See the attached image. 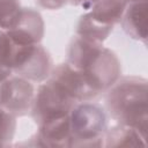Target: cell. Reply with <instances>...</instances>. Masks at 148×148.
Instances as JSON below:
<instances>
[{"instance_id": "obj_1", "label": "cell", "mask_w": 148, "mask_h": 148, "mask_svg": "<svg viewBox=\"0 0 148 148\" xmlns=\"http://www.w3.org/2000/svg\"><path fill=\"white\" fill-rule=\"evenodd\" d=\"M67 62L83 74L97 94L108 90L119 79L120 62L117 56L101 43L76 36L69 44Z\"/></svg>"}, {"instance_id": "obj_2", "label": "cell", "mask_w": 148, "mask_h": 148, "mask_svg": "<svg viewBox=\"0 0 148 148\" xmlns=\"http://www.w3.org/2000/svg\"><path fill=\"white\" fill-rule=\"evenodd\" d=\"M105 97L110 116L123 125L147 135V81L131 76L118 80L108 89Z\"/></svg>"}, {"instance_id": "obj_3", "label": "cell", "mask_w": 148, "mask_h": 148, "mask_svg": "<svg viewBox=\"0 0 148 148\" xmlns=\"http://www.w3.org/2000/svg\"><path fill=\"white\" fill-rule=\"evenodd\" d=\"M73 146H103L106 132V116L103 108L89 101L80 102L69 112Z\"/></svg>"}, {"instance_id": "obj_4", "label": "cell", "mask_w": 148, "mask_h": 148, "mask_svg": "<svg viewBox=\"0 0 148 148\" xmlns=\"http://www.w3.org/2000/svg\"><path fill=\"white\" fill-rule=\"evenodd\" d=\"M52 58L39 44H16L13 60V74L34 82H43L51 75Z\"/></svg>"}, {"instance_id": "obj_5", "label": "cell", "mask_w": 148, "mask_h": 148, "mask_svg": "<svg viewBox=\"0 0 148 148\" xmlns=\"http://www.w3.org/2000/svg\"><path fill=\"white\" fill-rule=\"evenodd\" d=\"M75 104L76 103L68 98L50 79H47L35 92L30 111L36 123L39 124L50 118L69 114Z\"/></svg>"}, {"instance_id": "obj_6", "label": "cell", "mask_w": 148, "mask_h": 148, "mask_svg": "<svg viewBox=\"0 0 148 148\" xmlns=\"http://www.w3.org/2000/svg\"><path fill=\"white\" fill-rule=\"evenodd\" d=\"M34 96V86L24 77L13 74L0 82V106L14 116L30 111Z\"/></svg>"}, {"instance_id": "obj_7", "label": "cell", "mask_w": 148, "mask_h": 148, "mask_svg": "<svg viewBox=\"0 0 148 148\" xmlns=\"http://www.w3.org/2000/svg\"><path fill=\"white\" fill-rule=\"evenodd\" d=\"M49 79L76 104L89 101L98 95L90 87L83 74L68 62L53 68Z\"/></svg>"}, {"instance_id": "obj_8", "label": "cell", "mask_w": 148, "mask_h": 148, "mask_svg": "<svg viewBox=\"0 0 148 148\" xmlns=\"http://www.w3.org/2000/svg\"><path fill=\"white\" fill-rule=\"evenodd\" d=\"M6 32L18 45L39 44L44 35V22L37 10L22 7L17 21Z\"/></svg>"}, {"instance_id": "obj_9", "label": "cell", "mask_w": 148, "mask_h": 148, "mask_svg": "<svg viewBox=\"0 0 148 148\" xmlns=\"http://www.w3.org/2000/svg\"><path fill=\"white\" fill-rule=\"evenodd\" d=\"M39 125L37 139L42 146L47 147H72L73 139L71 134L69 116H60L46 119Z\"/></svg>"}, {"instance_id": "obj_10", "label": "cell", "mask_w": 148, "mask_h": 148, "mask_svg": "<svg viewBox=\"0 0 148 148\" xmlns=\"http://www.w3.org/2000/svg\"><path fill=\"white\" fill-rule=\"evenodd\" d=\"M123 28L134 39H147V2L146 0L131 1L127 3L121 17Z\"/></svg>"}, {"instance_id": "obj_11", "label": "cell", "mask_w": 148, "mask_h": 148, "mask_svg": "<svg viewBox=\"0 0 148 148\" xmlns=\"http://www.w3.org/2000/svg\"><path fill=\"white\" fill-rule=\"evenodd\" d=\"M127 3V0H97L88 14L98 23L113 27L121 21Z\"/></svg>"}, {"instance_id": "obj_12", "label": "cell", "mask_w": 148, "mask_h": 148, "mask_svg": "<svg viewBox=\"0 0 148 148\" xmlns=\"http://www.w3.org/2000/svg\"><path fill=\"white\" fill-rule=\"evenodd\" d=\"M104 143L105 147H121V146H145L146 142L141 141V139H146V136L140 133L136 128L127 125L120 124L119 126L112 127L104 134Z\"/></svg>"}, {"instance_id": "obj_13", "label": "cell", "mask_w": 148, "mask_h": 148, "mask_svg": "<svg viewBox=\"0 0 148 148\" xmlns=\"http://www.w3.org/2000/svg\"><path fill=\"white\" fill-rule=\"evenodd\" d=\"M111 30H112V27L101 24L94 18H91L89 14H86L80 18L77 23L76 35L77 37L83 38L86 40L102 43L108 37Z\"/></svg>"}, {"instance_id": "obj_14", "label": "cell", "mask_w": 148, "mask_h": 148, "mask_svg": "<svg viewBox=\"0 0 148 148\" xmlns=\"http://www.w3.org/2000/svg\"><path fill=\"white\" fill-rule=\"evenodd\" d=\"M16 43L3 30H0V82L13 75V60Z\"/></svg>"}, {"instance_id": "obj_15", "label": "cell", "mask_w": 148, "mask_h": 148, "mask_svg": "<svg viewBox=\"0 0 148 148\" xmlns=\"http://www.w3.org/2000/svg\"><path fill=\"white\" fill-rule=\"evenodd\" d=\"M21 10L20 0H0V30H9L17 21Z\"/></svg>"}, {"instance_id": "obj_16", "label": "cell", "mask_w": 148, "mask_h": 148, "mask_svg": "<svg viewBox=\"0 0 148 148\" xmlns=\"http://www.w3.org/2000/svg\"><path fill=\"white\" fill-rule=\"evenodd\" d=\"M15 128V116L0 106V147L9 145V142L13 140Z\"/></svg>"}, {"instance_id": "obj_17", "label": "cell", "mask_w": 148, "mask_h": 148, "mask_svg": "<svg viewBox=\"0 0 148 148\" xmlns=\"http://www.w3.org/2000/svg\"><path fill=\"white\" fill-rule=\"evenodd\" d=\"M66 1L67 0H36V3L44 9L53 10L61 8L66 3Z\"/></svg>"}, {"instance_id": "obj_18", "label": "cell", "mask_w": 148, "mask_h": 148, "mask_svg": "<svg viewBox=\"0 0 148 148\" xmlns=\"http://www.w3.org/2000/svg\"><path fill=\"white\" fill-rule=\"evenodd\" d=\"M97 0H72L73 3L77 5V6H82V7H89L92 6L94 2H96Z\"/></svg>"}, {"instance_id": "obj_19", "label": "cell", "mask_w": 148, "mask_h": 148, "mask_svg": "<svg viewBox=\"0 0 148 148\" xmlns=\"http://www.w3.org/2000/svg\"><path fill=\"white\" fill-rule=\"evenodd\" d=\"M128 2H131V1H140V0H127Z\"/></svg>"}]
</instances>
